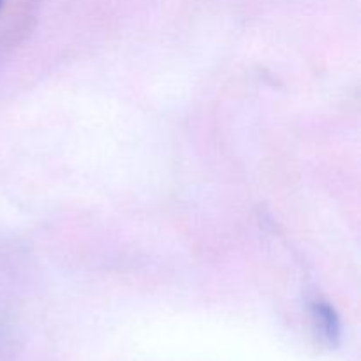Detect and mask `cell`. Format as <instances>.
Returning a JSON list of instances; mask_svg holds the SVG:
<instances>
[{"label": "cell", "mask_w": 361, "mask_h": 361, "mask_svg": "<svg viewBox=\"0 0 361 361\" xmlns=\"http://www.w3.org/2000/svg\"><path fill=\"white\" fill-rule=\"evenodd\" d=\"M312 317L321 338L330 348H337L342 341V323L337 310L326 302H316L312 305Z\"/></svg>", "instance_id": "obj_1"}]
</instances>
